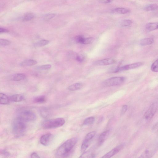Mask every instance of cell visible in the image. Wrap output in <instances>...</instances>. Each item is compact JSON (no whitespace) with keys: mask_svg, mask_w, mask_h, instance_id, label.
<instances>
[{"mask_svg":"<svg viewBox=\"0 0 158 158\" xmlns=\"http://www.w3.org/2000/svg\"><path fill=\"white\" fill-rule=\"evenodd\" d=\"M77 141L78 139L76 137L72 138L66 141L57 149V155L60 156L67 155L71 151Z\"/></svg>","mask_w":158,"mask_h":158,"instance_id":"6da1fadb","label":"cell"},{"mask_svg":"<svg viewBox=\"0 0 158 158\" xmlns=\"http://www.w3.org/2000/svg\"><path fill=\"white\" fill-rule=\"evenodd\" d=\"M26 125L25 122L18 118L14 122L12 131L14 135L17 137L22 136L26 129Z\"/></svg>","mask_w":158,"mask_h":158,"instance_id":"7a4b0ae2","label":"cell"},{"mask_svg":"<svg viewBox=\"0 0 158 158\" xmlns=\"http://www.w3.org/2000/svg\"><path fill=\"white\" fill-rule=\"evenodd\" d=\"M65 122L63 118H58L45 121L43 123L42 126L45 129H55L62 126Z\"/></svg>","mask_w":158,"mask_h":158,"instance_id":"3957f363","label":"cell"},{"mask_svg":"<svg viewBox=\"0 0 158 158\" xmlns=\"http://www.w3.org/2000/svg\"><path fill=\"white\" fill-rule=\"evenodd\" d=\"M18 118L26 122L35 121L37 118V116L34 112L29 110H25L20 112Z\"/></svg>","mask_w":158,"mask_h":158,"instance_id":"277c9868","label":"cell"},{"mask_svg":"<svg viewBox=\"0 0 158 158\" xmlns=\"http://www.w3.org/2000/svg\"><path fill=\"white\" fill-rule=\"evenodd\" d=\"M126 80L123 77H115L111 78L105 80L103 82V85L105 87H112L121 85Z\"/></svg>","mask_w":158,"mask_h":158,"instance_id":"5b68a950","label":"cell"},{"mask_svg":"<svg viewBox=\"0 0 158 158\" xmlns=\"http://www.w3.org/2000/svg\"><path fill=\"white\" fill-rule=\"evenodd\" d=\"M96 134V132L93 131L89 133L86 135L84 140H83L81 146V152L84 153L85 152L90 145V141L93 138Z\"/></svg>","mask_w":158,"mask_h":158,"instance_id":"8992f818","label":"cell"},{"mask_svg":"<svg viewBox=\"0 0 158 158\" xmlns=\"http://www.w3.org/2000/svg\"><path fill=\"white\" fill-rule=\"evenodd\" d=\"M158 109V103L155 102L153 103L148 109L145 112L144 118L147 121L151 120L154 117Z\"/></svg>","mask_w":158,"mask_h":158,"instance_id":"52a82bcc","label":"cell"},{"mask_svg":"<svg viewBox=\"0 0 158 158\" xmlns=\"http://www.w3.org/2000/svg\"><path fill=\"white\" fill-rule=\"evenodd\" d=\"M157 147L153 144L149 146L138 158H151L156 153Z\"/></svg>","mask_w":158,"mask_h":158,"instance_id":"ba28073f","label":"cell"},{"mask_svg":"<svg viewBox=\"0 0 158 158\" xmlns=\"http://www.w3.org/2000/svg\"><path fill=\"white\" fill-rule=\"evenodd\" d=\"M143 65L142 62H138L129 64L116 69L115 72H118L138 68Z\"/></svg>","mask_w":158,"mask_h":158,"instance_id":"9c48e42d","label":"cell"},{"mask_svg":"<svg viewBox=\"0 0 158 158\" xmlns=\"http://www.w3.org/2000/svg\"><path fill=\"white\" fill-rule=\"evenodd\" d=\"M124 145L122 144L115 147L109 152H108L101 158H111L118 154L123 148Z\"/></svg>","mask_w":158,"mask_h":158,"instance_id":"30bf717a","label":"cell"},{"mask_svg":"<svg viewBox=\"0 0 158 158\" xmlns=\"http://www.w3.org/2000/svg\"><path fill=\"white\" fill-rule=\"evenodd\" d=\"M52 135L51 134H47L41 136L40 139V142L41 144L47 146H48L51 140Z\"/></svg>","mask_w":158,"mask_h":158,"instance_id":"8fae6325","label":"cell"},{"mask_svg":"<svg viewBox=\"0 0 158 158\" xmlns=\"http://www.w3.org/2000/svg\"><path fill=\"white\" fill-rule=\"evenodd\" d=\"M110 134V130H107L102 133L99 137L98 142V145L99 146L101 145L109 137Z\"/></svg>","mask_w":158,"mask_h":158,"instance_id":"7c38bea8","label":"cell"},{"mask_svg":"<svg viewBox=\"0 0 158 158\" xmlns=\"http://www.w3.org/2000/svg\"><path fill=\"white\" fill-rule=\"evenodd\" d=\"M115 62V60L112 58L98 60L95 62V65H106L113 64Z\"/></svg>","mask_w":158,"mask_h":158,"instance_id":"4fadbf2b","label":"cell"},{"mask_svg":"<svg viewBox=\"0 0 158 158\" xmlns=\"http://www.w3.org/2000/svg\"><path fill=\"white\" fill-rule=\"evenodd\" d=\"M154 42V39L151 37L141 39L140 42V44L142 46L150 45Z\"/></svg>","mask_w":158,"mask_h":158,"instance_id":"5bb4252c","label":"cell"},{"mask_svg":"<svg viewBox=\"0 0 158 158\" xmlns=\"http://www.w3.org/2000/svg\"><path fill=\"white\" fill-rule=\"evenodd\" d=\"M10 100L15 102H21L24 100V96L20 94H15L11 96L10 97Z\"/></svg>","mask_w":158,"mask_h":158,"instance_id":"9a60e30c","label":"cell"},{"mask_svg":"<svg viewBox=\"0 0 158 158\" xmlns=\"http://www.w3.org/2000/svg\"><path fill=\"white\" fill-rule=\"evenodd\" d=\"M37 63V62L35 60H26L22 61L20 65L22 66H29L35 65Z\"/></svg>","mask_w":158,"mask_h":158,"instance_id":"2e32d148","label":"cell"},{"mask_svg":"<svg viewBox=\"0 0 158 158\" xmlns=\"http://www.w3.org/2000/svg\"><path fill=\"white\" fill-rule=\"evenodd\" d=\"M146 29L148 31H152L158 29V22L149 23L146 24Z\"/></svg>","mask_w":158,"mask_h":158,"instance_id":"e0dca14e","label":"cell"},{"mask_svg":"<svg viewBox=\"0 0 158 158\" xmlns=\"http://www.w3.org/2000/svg\"><path fill=\"white\" fill-rule=\"evenodd\" d=\"M10 98L6 95L1 93L0 94V104L2 105H7L9 104Z\"/></svg>","mask_w":158,"mask_h":158,"instance_id":"ac0fdd59","label":"cell"},{"mask_svg":"<svg viewBox=\"0 0 158 158\" xmlns=\"http://www.w3.org/2000/svg\"><path fill=\"white\" fill-rule=\"evenodd\" d=\"M26 78L25 74L22 73L15 74L12 76V79L15 81H19L24 80Z\"/></svg>","mask_w":158,"mask_h":158,"instance_id":"d6986e66","label":"cell"},{"mask_svg":"<svg viewBox=\"0 0 158 158\" xmlns=\"http://www.w3.org/2000/svg\"><path fill=\"white\" fill-rule=\"evenodd\" d=\"M83 85L82 83H77L69 86L68 87V90L71 91L78 90L81 89Z\"/></svg>","mask_w":158,"mask_h":158,"instance_id":"ffe728a7","label":"cell"},{"mask_svg":"<svg viewBox=\"0 0 158 158\" xmlns=\"http://www.w3.org/2000/svg\"><path fill=\"white\" fill-rule=\"evenodd\" d=\"M130 12L129 9L123 7L116 8L113 11V12L114 13L121 14H126L129 13Z\"/></svg>","mask_w":158,"mask_h":158,"instance_id":"44dd1931","label":"cell"},{"mask_svg":"<svg viewBox=\"0 0 158 158\" xmlns=\"http://www.w3.org/2000/svg\"><path fill=\"white\" fill-rule=\"evenodd\" d=\"M46 101V98L45 96H41L35 97L34 99V102L35 103L42 104Z\"/></svg>","mask_w":158,"mask_h":158,"instance_id":"7402d4cb","label":"cell"},{"mask_svg":"<svg viewBox=\"0 0 158 158\" xmlns=\"http://www.w3.org/2000/svg\"><path fill=\"white\" fill-rule=\"evenodd\" d=\"M95 154L91 151H88L83 153L79 158H93Z\"/></svg>","mask_w":158,"mask_h":158,"instance_id":"603a6c76","label":"cell"},{"mask_svg":"<svg viewBox=\"0 0 158 158\" xmlns=\"http://www.w3.org/2000/svg\"><path fill=\"white\" fill-rule=\"evenodd\" d=\"M158 8V6L156 4H152L148 5L144 8V10L147 11H156Z\"/></svg>","mask_w":158,"mask_h":158,"instance_id":"cb8c5ba5","label":"cell"},{"mask_svg":"<svg viewBox=\"0 0 158 158\" xmlns=\"http://www.w3.org/2000/svg\"><path fill=\"white\" fill-rule=\"evenodd\" d=\"M49 43V41L46 40H41L35 43L34 45L36 47L43 46L48 45Z\"/></svg>","mask_w":158,"mask_h":158,"instance_id":"d4e9b609","label":"cell"},{"mask_svg":"<svg viewBox=\"0 0 158 158\" xmlns=\"http://www.w3.org/2000/svg\"><path fill=\"white\" fill-rule=\"evenodd\" d=\"M95 118L93 116L89 117L85 119L84 122V124L85 126L90 125L95 122Z\"/></svg>","mask_w":158,"mask_h":158,"instance_id":"484cf974","label":"cell"},{"mask_svg":"<svg viewBox=\"0 0 158 158\" xmlns=\"http://www.w3.org/2000/svg\"><path fill=\"white\" fill-rule=\"evenodd\" d=\"M132 23V21L130 20H124L121 22L120 25L122 27H127L130 26Z\"/></svg>","mask_w":158,"mask_h":158,"instance_id":"4316f807","label":"cell"},{"mask_svg":"<svg viewBox=\"0 0 158 158\" xmlns=\"http://www.w3.org/2000/svg\"><path fill=\"white\" fill-rule=\"evenodd\" d=\"M152 71L154 72H158V59L155 61L151 66Z\"/></svg>","mask_w":158,"mask_h":158,"instance_id":"83f0119b","label":"cell"},{"mask_svg":"<svg viewBox=\"0 0 158 158\" xmlns=\"http://www.w3.org/2000/svg\"><path fill=\"white\" fill-rule=\"evenodd\" d=\"M51 68V65L48 64L39 66L37 68L38 70H46L50 69Z\"/></svg>","mask_w":158,"mask_h":158,"instance_id":"f1b7e54d","label":"cell"},{"mask_svg":"<svg viewBox=\"0 0 158 158\" xmlns=\"http://www.w3.org/2000/svg\"><path fill=\"white\" fill-rule=\"evenodd\" d=\"M35 15L32 13H28L25 15L23 20L25 21H28L34 18Z\"/></svg>","mask_w":158,"mask_h":158,"instance_id":"f546056e","label":"cell"},{"mask_svg":"<svg viewBox=\"0 0 158 158\" xmlns=\"http://www.w3.org/2000/svg\"><path fill=\"white\" fill-rule=\"evenodd\" d=\"M10 41L7 39H1L0 40V45L2 46H6L10 44Z\"/></svg>","mask_w":158,"mask_h":158,"instance_id":"4dcf8cb0","label":"cell"},{"mask_svg":"<svg viewBox=\"0 0 158 158\" xmlns=\"http://www.w3.org/2000/svg\"><path fill=\"white\" fill-rule=\"evenodd\" d=\"M55 15L56 14L54 13H48L45 15L43 18L45 20H49L53 18Z\"/></svg>","mask_w":158,"mask_h":158,"instance_id":"1f68e13d","label":"cell"},{"mask_svg":"<svg viewBox=\"0 0 158 158\" xmlns=\"http://www.w3.org/2000/svg\"><path fill=\"white\" fill-rule=\"evenodd\" d=\"M152 131L154 134H158V122L156 123L153 126Z\"/></svg>","mask_w":158,"mask_h":158,"instance_id":"d6a6232c","label":"cell"},{"mask_svg":"<svg viewBox=\"0 0 158 158\" xmlns=\"http://www.w3.org/2000/svg\"><path fill=\"white\" fill-rule=\"evenodd\" d=\"M128 109V106L126 105L123 106L121 111V115H124L127 111Z\"/></svg>","mask_w":158,"mask_h":158,"instance_id":"836d02e7","label":"cell"},{"mask_svg":"<svg viewBox=\"0 0 158 158\" xmlns=\"http://www.w3.org/2000/svg\"><path fill=\"white\" fill-rule=\"evenodd\" d=\"M76 60L79 62H82L84 60V58L80 56H77L76 58Z\"/></svg>","mask_w":158,"mask_h":158,"instance_id":"e575fe53","label":"cell"},{"mask_svg":"<svg viewBox=\"0 0 158 158\" xmlns=\"http://www.w3.org/2000/svg\"><path fill=\"white\" fill-rule=\"evenodd\" d=\"M31 158H40L39 156L36 153H33L31 155Z\"/></svg>","mask_w":158,"mask_h":158,"instance_id":"d590c367","label":"cell"},{"mask_svg":"<svg viewBox=\"0 0 158 158\" xmlns=\"http://www.w3.org/2000/svg\"><path fill=\"white\" fill-rule=\"evenodd\" d=\"M112 1L111 0H106V1H100V2L103 4H107L111 2Z\"/></svg>","mask_w":158,"mask_h":158,"instance_id":"8d00e7d4","label":"cell"},{"mask_svg":"<svg viewBox=\"0 0 158 158\" xmlns=\"http://www.w3.org/2000/svg\"><path fill=\"white\" fill-rule=\"evenodd\" d=\"M8 32L9 31L6 29L1 27L0 28V32L1 33L7 32Z\"/></svg>","mask_w":158,"mask_h":158,"instance_id":"74e56055","label":"cell"},{"mask_svg":"<svg viewBox=\"0 0 158 158\" xmlns=\"http://www.w3.org/2000/svg\"><path fill=\"white\" fill-rule=\"evenodd\" d=\"M156 14L158 16V8L157 10L156 11Z\"/></svg>","mask_w":158,"mask_h":158,"instance_id":"f35d334b","label":"cell"}]
</instances>
